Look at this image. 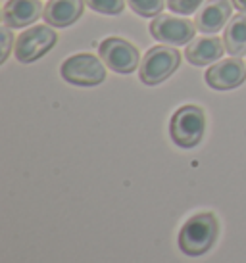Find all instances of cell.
Here are the masks:
<instances>
[{
  "label": "cell",
  "mask_w": 246,
  "mask_h": 263,
  "mask_svg": "<svg viewBox=\"0 0 246 263\" xmlns=\"http://www.w3.org/2000/svg\"><path fill=\"white\" fill-rule=\"evenodd\" d=\"M219 233V225L214 213H198L181 227L179 231V248L190 257L202 256L214 246Z\"/></svg>",
  "instance_id": "cell-1"
},
{
  "label": "cell",
  "mask_w": 246,
  "mask_h": 263,
  "mask_svg": "<svg viewBox=\"0 0 246 263\" xmlns=\"http://www.w3.org/2000/svg\"><path fill=\"white\" fill-rule=\"evenodd\" d=\"M179 64H181V54L169 44H160L145 54L138 67V77L145 85H160L169 75H173Z\"/></svg>",
  "instance_id": "cell-2"
},
{
  "label": "cell",
  "mask_w": 246,
  "mask_h": 263,
  "mask_svg": "<svg viewBox=\"0 0 246 263\" xmlns=\"http://www.w3.org/2000/svg\"><path fill=\"white\" fill-rule=\"evenodd\" d=\"M206 117L198 106H183L175 111L169 123V135L177 146L195 148L204 137Z\"/></svg>",
  "instance_id": "cell-3"
},
{
  "label": "cell",
  "mask_w": 246,
  "mask_h": 263,
  "mask_svg": "<svg viewBox=\"0 0 246 263\" xmlns=\"http://www.w3.org/2000/svg\"><path fill=\"white\" fill-rule=\"evenodd\" d=\"M60 73L67 83L77 85V87H94L100 85L106 71L102 67L100 60L94 58L93 54H75L69 56L62 64Z\"/></svg>",
  "instance_id": "cell-4"
},
{
  "label": "cell",
  "mask_w": 246,
  "mask_h": 263,
  "mask_svg": "<svg viewBox=\"0 0 246 263\" xmlns=\"http://www.w3.org/2000/svg\"><path fill=\"white\" fill-rule=\"evenodd\" d=\"M56 44V33L46 25H35L25 29L15 39L14 54L22 64H31L44 56Z\"/></svg>",
  "instance_id": "cell-5"
},
{
  "label": "cell",
  "mask_w": 246,
  "mask_h": 263,
  "mask_svg": "<svg viewBox=\"0 0 246 263\" xmlns=\"http://www.w3.org/2000/svg\"><path fill=\"white\" fill-rule=\"evenodd\" d=\"M104 64L116 73H133L138 67V50L131 43L117 37L104 39L98 46Z\"/></svg>",
  "instance_id": "cell-6"
},
{
  "label": "cell",
  "mask_w": 246,
  "mask_h": 263,
  "mask_svg": "<svg viewBox=\"0 0 246 263\" xmlns=\"http://www.w3.org/2000/svg\"><path fill=\"white\" fill-rule=\"evenodd\" d=\"M195 22H188L187 17H177V15L160 14L150 23V33L160 43L166 44H185L195 39L196 33Z\"/></svg>",
  "instance_id": "cell-7"
},
{
  "label": "cell",
  "mask_w": 246,
  "mask_h": 263,
  "mask_svg": "<svg viewBox=\"0 0 246 263\" xmlns=\"http://www.w3.org/2000/svg\"><path fill=\"white\" fill-rule=\"evenodd\" d=\"M246 79V66L240 58H225L216 62L206 71V83L216 90H231L240 87Z\"/></svg>",
  "instance_id": "cell-8"
},
{
  "label": "cell",
  "mask_w": 246,
  "mask_h": 263,
  "mask_svg": "<svg viewBox=\"0 0 246 263\" xmlns=\"http://www.w3.org/2000/svg\"><path fill=\"white\" fill-rule=\"evenodd\" d=\"M231 20V2L229 0H206L195 15V25L200 33L216 35Z\"/></svg>",
  "instance_id": "cell-9"
},
{
  "label": "cell",
  "mask_w": 246,
  "mask_h": 263,
  "mask_svg": "<svg viewBox=\"0 0 246 263\" xmlns=\"http://www.w3.org/2000/svg\"><path fill=\"white\" fill-rule=\"evenodd\" d=\"M39 0H8L2 10V20L8 27H29L43 15Z\"/></svg>",
  "instance_id": "cell-10"
},
{
  "label": "cell",
  "mask_w": 246,
  "mask_h": 263,
  "mask_svg": "<svg viewBox=\"0 0 246 263\" xmlns=\"http://www.w3.org/2000/svg\"><path fill=\"white\" fill-rule=\"evenodd\" d=\"M83 14V0H48L43 17L50 27H67Z\"/></svg>",
  "instance_id": "cell-11"
},
{
  "label": "cell",
  "mask_w": 246,
  "mask_h": 263,
  "mask_svg": "<svg viewBox=\"0 0 246 263\" xmlns=\"http://www.w3.org/2000/svg\"><path fill=\"white\" fill-rule=\"evenodd\" d=\"M223 54V41L217 37H200L196 41H190L185 50V58L192 66H208Z\"/></svg>",
  "instance_id": "cell-12"
},
{
  "label": "cell",
  "mask_w": 246,
  "mask_h": 263,
  "mask_svg": "<svg viewBox=\"0 0 246 263\" xmlns=\"http://www.w3.org/2000/svg\"><path fill=\"white\" fill-rule=\"evenodd\" d=\"M223 43H225V50L229 52L231 56H235V58L246 54V14L244 12L233 15L231 20H229V23L225 25Z\"/></svg>",
  "instance_id": "cell-13"
},
{
  "label": "cell",
  "mask_w": 246,
  "mask_h": 263,
  "mask_svg": "<svg viewBox=\"0 0 246 263\" xmlns=\"http://www.w3.org/2000/svg\"><path fill=\"white\" fill-rule=\"evenodd\" d=\"M127 4L135 14L143 17L160 15V12L164 10V0H127Z\"/></svg>",
  "instance_id": "cell-14"
},
{
  "label": "cell",
  "mask_w": 246,
  "mask_h": 263,
  "mask_svg": "<svg viewBox=\"0 0 246 263\" xmlns=\"http://www.w3.org/2000/svg\"><path fill=\"white\" fill-rule=\"evenodd\" d=\"M87 6L98 14H106V15H117L123 12L125 8V2L127 0H85Z\"/></svg>",
  "instance_id": "cell-15"
},
{
  "label": "cell",
  "mask_w": 246,
  "mask_h": 263,
  "mask_svg": "<svg viewBox=\"0 0 246 263\" xmlns=\"http://www.w3.org/2000/svg\"><path fill=\"white\" fill-rule=\"evenodd\" d=\"M166 2L171 12L188 15L192 14V12H198V8H200V4H202L204 0H166Z\"/></svg>",
  "instance_id": "cell-16"
},
{
  "label": "cell",
  "mask_w": 246,
  "mask_h": 263,
  "mask_svg": "<svg viewBox=\"0 0 246 263\" xmlns=\"http://www.w3.org/2000/svg\"><path fill=\"white\" fill-rule=\"evenodd\" d=\"M12 27H8V25H4L2 27V58H0V62L4 64L8 58V54H10V48H12V43H14V39H12Z\"/></svg>",
  "instance_id": "cell-17"
},
{
  "label": "cell",
  "mask_w": 246,
  "mask_h": 263,
  "mask_svg": "<svg viewBox=\"0 0 246 263\" xmlns=\"http://www.w3.org/2000/svg\"><path fill=\"white\" fill-rule=\"evenodd\" d=\"M233 2V6L237 8L239 12H244L246 14V0H231Z\"/></svg>",
  "instance_id": "cell-18"
}]
</instances>
